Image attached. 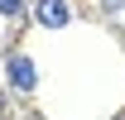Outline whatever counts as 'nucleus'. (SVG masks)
Here are the masks:
<instances>
[{
	"label": "nucleus",
	"mask_w": 125,
	"mask_h": 120,
	"mask_svg": "<svg viewBox=\"0 0 125 120\" xmlns=\"http://www.w3.org/2000/svg\"><path fill=\"white\" fill-rule=\"evenodd\" d=\"M5 72H10V87H15V91H34V87H39V67H34L29 58H10Z\"/></svg>",
	"instance_id": "nucleus-1"
},
{
	"label": "nucleus",
	"mask_w": 125,
	"mask_h": 120,
	"mask_svg": "<svg viewBox=\"0 0 125 120\" xmlns=\"http://www.w3.org/2000/svg\"><path fill=\"white\" fill-rule=\"evenodd\" d=\"M34 15H39L43 29H62V24L72 19V10H67V0H39V5H34Z\"/></svg>",
	"instance_id": "nucleus-2"
},
{
	"label": "nucleus",
	"mask_w": 125,
	"mask_h": 120,
	"mask_svg": "<svg viewBox=\"0 0 125 120\" xmlns=\"http://www.w3.org/2000/svg\"><path fill=\"white\" fill-rule=\"evenodd\" d=\"M0 15H19V0H0Z\"/></svg>",
	"instance_id": "nucleus-3"
}]
</instances>
